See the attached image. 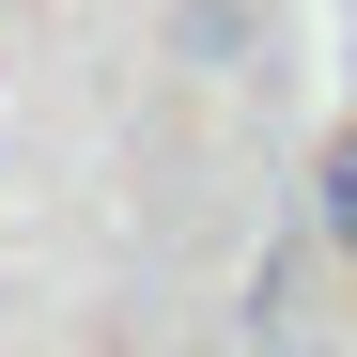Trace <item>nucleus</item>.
<instances>
[{"label": "nucleus", "instance_id": "f257e3e1", "mask_svg": "<svg viewBox=\"0 0 357 357\" xmlns=\"http://www.w3.org/2000/svg\"><path fill=\"white\" fill-rule=\"evenodd\" d=\"M311 218H326V249L357 264V125H342V140H326V171H311Z\"/></svg>", "mask_w": 357, "mask_h": 357}]
</instances>
